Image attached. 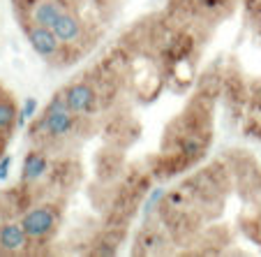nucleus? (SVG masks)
<instances>
[{"label":"nucleus","instance_id":"nucleus-1","mask_svg":"<svg viewBox=\"0 0 261 257\" xmlns=\"http://www.w3.org/2000/svg\"><path fill=\"white\" fill-rule=\"evenodd\" d=\"M33 51L51 67L84 60L116 19L118 0H10Z\"/></svg>","mask_w":261,"mask_h":257},{"label":"nucleus","instance_id":"nucleus-2","mask_svg":"<svg viewBox=\"0 0 261 257\" xmlns=\"http://www.w3.org/2000/svg\"><path fill=\"white\" fill-rule=\"evenodd\" d=\"M21 125H23V111H21L14 93L0 81V160L7 155L14 132Z\"/></svg>","mask_w":261,"mask_h":257},{"label":"nucleus","instance_id":"nucleus-3","mask_svg":"<svg viewBox=\"0 0 261 257\" xmlns=\"http://www.w3.org/2000/svg\"><path fill=\"white\" fill-rule=\"evenodd\" d=\"M10 165H12L10 155H5V158L0 160V178H7V169H10Z\"/></svg>","mask_w":261,"mask_h":257},{"label":"nucleus","instance_id":"nucleus-4","mask_svg":"<svg viewBox=\"0 0 261 257\" xmlns=\"http://www.w3.org/2000/svg\"><path fill=\"white\" fill-rule=\"evenodd\" d=\"M33 111H35V100L30 98L28 102H25V109H23V116H33Z\"/></svg>","mask_w":261,"mask_h":257}]
</instances>
